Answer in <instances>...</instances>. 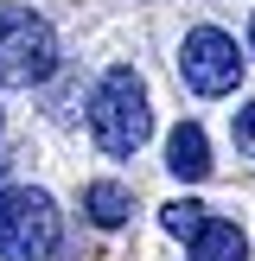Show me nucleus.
I'll use <instances>...</instances> for the list:
<instances>
[{
	"label": "nucleus",
	"mask_w": 255,
	"mask_h": 261,
	"mask_svg": "<svg viewBox=\"0 0 255 261\" xmlns=\"http://www.w3.org/2000/svg\"><path fill=\"white\" fill-rule=\"evenodd\" d=\"M191 261H249V242H242V229H236V223L211 217V229L191 242Z\"/></svg>",
	"instance_id": "obj_7"
},
{
	"label": "nucleus",
	"mask_w": 255,
	"mask_h": 261,
	"mask_svg": "<svg viewBox=\"0 0 255 261\" xmlns=\"http://www.w3.org/2000/svg\"><path fill=\"white\" fill-rule=\"evenodd\" d=\"M58 70V32L32 7H0V89H38Z\"/></svg>",
	"instance_id": "obj_2"
},
{
	"label": "nucleus",
	"mask_w": 255,
	"mask_h": 261,
	"mask_svg": "<svg viewBox=\"0 0 255 261\" xmlns=\"http://www.w3.org/2000/svg\"><path fill=\"white\" fill-rule=\"evenodd\" d=\"M166 172L185 178V185L211 178V140H204V127H198V121H178L172 134H166Z\"/></svg>",
	"instance_id": "obj_5"
},
{
	"label": "nucleus",
	"mask_w": 255,
	"mask_h": 261,
	"mask_svg": "<svg viewBox=\"0 0 255 261\" xmlns=\"http://www.w3.org/2000/svg\"><path fill=\"white\" fill-rule=\"evenodd\" d=\"M178 83H185L191 96H230V89L242 83V51H236V38H230L223 25H198V32H185V45H178Z\"/></svg>",
	"instance_id": "obj_4"
},
{
	"label": "nucleus",
	"mask_w": 255,
	"mask_h": 261,
	"mask_svg": "<svg viewBox=\"0 0 255 261\" xmlns=\"http://www.w3.org/2000/svg\"><path fill=\"white\" fill-rule=\"evenodd\" d=\"M0 178H7V153H0ZM0 191H7V185H0Z\"/></svg>",
	"instance_id": "obj_10"
},
{
	"label": "nucleus",
	"mask_w": 255,
	"mask_h": 261,
	"mask_svg": "<svg viewBox=\"0 0 255 261\" xmlns=\"http://www.w3.org/2000/svg\"><path fill=\"white\" fill-rule=\"evenodd\" d=\"M89 134H96V147L115 153V160H128V153L147 147L153 109H147V83H140L134 64H115L96 83V96H89Z\"/></svg>",
	"instance_id": "obj_1"
},
{
	"label": "nucleus",
	"mask_w": 255,
	"mask_h": 261,
	"mask_svg": "<svg viewBox=\"0 0 255 261\" xmlns=\"http://www.w3.org/2000/svg\"><path fill=\"white\" fill-rule=\"evenodd\" d=\"M249 51H255V19H249Z\"/></svg>",
	"instance_id": "obj_11"
},
{
	"label": "nucleus",
	"mask_w": 255,
	"mask_h": 261,
	"mask_svg": "<svg viewBox=\"0 0 255 261\" xmlns=\"http://www.w3.org/2000/svg\"><path fill=\"white\" fill-rule=\"evenodd\" d=\"M83 211H89V223H96V229H121L128 217H134V191L115 185V178H96V185L83 191Z\"/></svg>",
	"instance_id": "obj_6"
},
{
	"label": "nucleus",
	"mask_w": 255,
	"mask_h": 261,
	"mask_svg": "<svg viewBox=\"0 0 255 261\" xmlns=\"http://www.w3.org/2000/svg\"><path fill=\"white\" fill-rule=\"evenodd\" d=\"M0 127H7V109H0Z\"/></svg>",
	"instance_id": "obj_12"
},
{
	"label": "nucleus",
	"mask_w": 255,
	"mask_h": 261,
	"mask_svg": "<svg viewBox=\"0 0 255 261\" xmlns=\"http://www.w3.org/2000/svg\"><path fill=\"white\" fill-rule=\"evenodd\" d=\"M160 223H166V236H185V242H198L204 229H211V211H204L198 198H172L160 211Z\"/></svg>",
	"instance_id": "obj_8"
},
{
	"label": "nucleus",
	"mask_w": 255,
	"mask_h": 261,
	"mask_svg": "<svg viewBox=\"0 0 255 261\" xmlns=\"http://www.w3.org/2000/svg\"><path fill=\"white\" fill-rule=\"evenodd\" d=\"M230 134H236L242 160H255V102H249V109H236V115H230Z\"/></svg>",
	"instance_id": "obj_9"
},
{
	"label": "nucleus",
	"mask_w": 255,
	"mask_h": 261,
	"mask_svg": "<svg viewBox=\"0 0 255 261\" xmlns=\"http://www.w3.org/2000/svg\"><path fill=\"white\" fill-rule=\"evenodd\" d=\"M64 236V217L51 191L38 185H7L0 191V261H45Z\"/></svg>",
	"instance_id": "obj_3"
}]
</instances>
